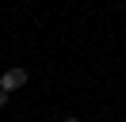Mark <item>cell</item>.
Wrapping results in <instances>:
<instances>
[{
    "mask_svg": "<svg viewBox=\"0 0 126 122\" xmlns=\"http://www.w3.org/2000/svg\"><path fill=\"white\" fill-rule=\"evenodd\" d=\"M23 84H27V69H4V73H0V92H8V95H12V92H16V88H23Z\"/></svg>",
    "mask_w": 126,
    "mask_h": 122,
    "instance_id": "obj_1",
    "label": "cell"
},
{
    "mask_svg": "<svg viewBox=\"0 0 126 122\" xmlns=\"http://www.w3.org/2000/svg\"><path fill=\"white\" fill-rule=\"evenodd\" d=\"M0 107H8V92H0Z\"/></svg>",
    "mask_w": 126,
    "mask_h": 122,
    "instance_id": "obj_2",
    "label": "cell"
},
{
    "mask_svg": "<svg viewBox=\"0 0 126 122\" xmlns=\"http://www.w3.org/2000/svg\"><path fill=\"white\" fill-rule=\"evenodd\" d=\"M61 122H80V118H73V114H69V118H61Z\"/></svg>",
    "mask_w": 126,
    "mask_h": 122,
    "instance_id": "obj_3",
    "label": "cell"
}]
</instances>
